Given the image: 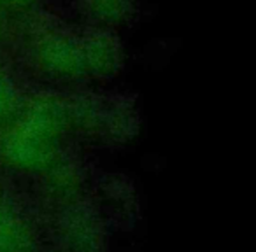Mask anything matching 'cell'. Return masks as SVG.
Listing matches in <instances>:
<instances>
[{
  "label": "cell",
  "mask_w": 256,
  "mask_h": 252,
  "mask_svg": "<svg viewBox=\"0 0 256 252\" xmlns=\"http://www.w3.org/2000/svg\"><path fill=\"white\" fill-rule=\"evenodd\" d=\"M0 252H36L32 228L11 210H0Z\"/></svg>",
  "instance_id": "1"
}]
</instances>
